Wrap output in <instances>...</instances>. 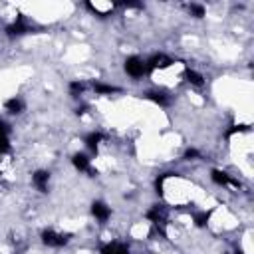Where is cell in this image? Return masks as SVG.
I'll return each instance as SVG.
<instances>
[{"mask_svg":"<svg viewBox=\"0 0 254 254\" xmlns=\"http://www.w3.org/2000/svg\"><path fill=\"white\" fill-rule=\"evenodd\" d=\"M38 240L48 250H64L71 244L73 234L67 230H62V228H56V226H44L38 232Z\"/></svg>","mask_w":254,"mask_h":254,"instance_id":"cell-1","label":"cell"},{"mask_svg":"<svg viewBox=\"0 0 254 254\" xmlns=\"http://www.w3.org/2000/svg\"><path fill=\"white\" fill-rule=\"evenodd\" d=\"M36 30H38V24H36L30 16L18 14V16H12V18L6 22V26H4V36L14 42V40H22V38H26V36H30V34H36Z\"/></svg>","mask_w":254,"mask_h":254,"instance_id":"cell-2","label":"cell"},{"mask_svg":"<svg viewBox=\"0 0 254 254\" xmlns=\"http://www.w3.org/2000/svg\"><path fill=\"white\" fill-rule=\"evenodd\" d=\"M121 69L131 81H143L145 77L151 75L147 62H145V56H141V54H127L121 62Z\"/></svg>","mask_w":254,"mask_h":254,"instance_id":"cell-3","label":"cell"},{"mask_svg":"<svg viewBox=\"0 0 254 254\" xmlns=\"http://www.w3.org/2000/svg\"><path fill=\"white\" fill-rule=\"evenodd\" d=\"M208 181L212 187L222 189V190H238L240 189V181L226 169L222 167H210L208 169Z\"/></svg>","mask_w":254,"mask_h":254,"instance_id":"cell-4","label":"cell"},{"mask_svg":"<svg viewBox=\"0 0 254 254\" xmlns=\"http://www.w3.org/2000/svg\"><path fill=\"white\" fill-rule=\"evenodd\" d=\"M141 97L147 99L149 103H153V105L159 107V109H169V107L175 103V95H173V91H169V89L163 87V85H153V87L143 89Z\"/></svg>","mask_w":254,"mask_h":254,"instance_id":"cell-5","label":"cell"},{"mask_svg":"<svg viewBox=\"0 0 254 254\" xmlns=\"http://www.w3.org/2000/svg\"><path fill=\"white\" fill-rule=\"evenodd\" d=\"M69 165L77 175H85V177H93V173L97 175V169L93 165V157L85 149H75L69 155Z\"/></svg>","mask_w":254,"mask_h":254,"instance_id":"cell-6","label":"cell"},{"mask_svg":"<svg viewBox=\"0 0 254 254\" xmlns=\"http://www.w3.org/2000/svg\"><path fill=\"white\" fill-rule=\"evenodd\" d=\"M145 62H147V67H149V73H157V71H165V69H171L175 64H177V58L165 50H155L151 52L149 56H145Z\"/></svg>","mask_w":254,"mask_h":254,"instance_id":"cell-7","label":"cell"},{"mask_svg":"<svg viewBox=\"0 0 254 254\" xmlns=\"http://www.w3.org/2000/svg\"><path fill=\"white\" fill-rule=\"evenodd\" d=\"M54 185V173L48 167H36L30 173V187L38 194H48Z\"/></svg>","mask_w":254,"mask_h":254,"instance_id":"cell-8","label":"cell"},{"mask_svg":"<svg viewBox=\"0 0 254 254\" xmlns=\"http://www.w3.org/2000/svg\"><path fill=\"white\" fill-rule=\"evenodd\" d=\"M89 216L97 226H105L113 218V206L105 198H93L89 202Z\"/></svg>","mask_w":254,"mask_h":254,"instance_id":"cell-9","label":"cell"},{"mask_svg":"<svg viewBox=\"0 0 254 254\" xmlns=\"http://www.w3.org/2000/svg\"><path fill=\"white\" fill-rule=\"evenodd\" d=\"M81 143H83V149L91 157H97L99 151H101V147L107 143V135L101 129H89L87 133L81 135Z\"/></svg>","mask_w":254,"mask_h":254,"instance_id":"cell-10","label":"cell"},{"mask_svg":"<svg viewBox=\"0 0 254 254\" xmlns=\"http://www.w3.org/2000/svg\"><path fill=\"white\" fill-rule=\"evenodd\" d=\"M2 111H4L6 117H16V119H18V117L26 115V111H28V101H26V97L20 95V93L8 95V97L2 101Z\"/></svg>","mask_w":254,"mask_h":254,"instance_id":"cell-11","label":"cell"},{"mask_svg":"<svg viewBox=\"0 0 254 254\" xmlns=\"http://www.w3.org/2000/svg\"><path fill=\"white\" fill-rule=\"evenodd\" d=\"M181 77H183V81L190 87V89H204L206 87V83H208V79H206V75L198 69V67H194V65H185L183 67V73H181Z\"/></svg>","mask_w":254,"mask_h":254,"instance_id":"cell-12","label":"cell"},{"mask_svg":"<svg viewBox=\"0 0 254 254\" xmlns=\"http://www.w3.org/2000/svg\"><path fill=\"white\" fill-rule=\"evenodd\" d=\"M123 87L117 83H111L105 79H89V93L97 97H113V95H119Z\"/></svg>","mask_w":254,"mask_h":254,"instance_id":"cell-13","label":"cell"},{"mask_svg":"<svg viewBox=\"0 0 254 254\" xmlns=\"http://www.w3.org/2000/svg\"><path fill=\"white\" fill-rule=\"evenodd\" d=\"M65 91H67V95H69L75 103H79V101H83V97L89 93V79L73 77V79H69V81L65 83Z\"/></svg>","mask_w":254,"mask_h":254,"instance_id":"cell-14","label":"cell"},{"mask_svg":"<svg viewBox=\"0 0 254 254\" xmlns=\"http://www.w3.org/2000/svg\"><path fill=\"white\" fill-rule=\"evenodd\" d=\"M83 8H85V10H89V14H91V16L101 18V20L109 18V16L117 10V6H115V4H103V2H87V4H83Z\"/></svg>","mask_w":254,"mask_h":254,"instance_id":"cell-15","label":"cell"},{"mask_svg":"<svg viewBox=\"0 0 254 254\" xmlns=\"http://www.w3.org/2000/svg\"><path fill=\"white\" fill-rule=\"evenodd\" d=\"M214 210L216 208H198L190 214V224L194 228H208V224L212 222V216H214Z\"/></svg>","mask_w":254,"mask_h":254,"instance_id":"cell-16","label":"cell"},{"mask_svg":"<svg viewBox=\"0 0 254 254\" xmlns=\"http://www.w3.org/2000/svg\"><path fill=\"white\" fill-rule=\"evenodd\" d=\"M99 254H131V248L127 242H121V240H107L101 244L99 248Z\"/></svg>","mask_w":254,"mask_h":254,"instance_id":"cell-17","label":"cell"},{"mask_svg":"<svg viewBox=\"0 0 254 254\" xmlns=\"http://www.w3.org/2000/svg\"><path fill=\"white\" fill-rule=\"evenodd\" d=\"M185 10L190 20H204L208 14V8L202 2H189V4H185Z\"/></svg>","mask_w":254,"mask_h":254,"instance_id":"cell-18","label":"cell"},{"mask_svg":"<svg viewBox=\"0 0 254 254\" xmlns=\"http://www.w3.org/2000/svg\"><path fill=\"white\" fill-rule=\"evenodd\" d=\"M181 159L187 161V163L200 161V159H202V151H200L198 147H194V145H189V147H185V151L181 153Z\"/></svg>","mask_w":254,"mask_h":254,"instance_id":"cell-19","label":"cell"},{"mask_svg":"<svg viewBox=\"0 0 254 254\" xmlns=\"http://www.w3.org/2000/svg\"><path fill=\"white\" fill-rule=\"evenodd\" d=\"M12 135H14V127L10 119L0 115V139H12Z\"/></svg>","mask_w":254,"mask_h":254,"instance_id":"cell-20","label":"cell"},{"mask_svg":"<svg viewBox=\"0 0 254 254\" xmlns=\"http://www.w3.org/2000/svg\"><path fill=\"white\" fill-rule=\"evenodd\" d=\"M230 254H248V252H246V250H244V248H242V246H234V248H232V252H230Z\"/></svg>","mask_w":254,"mask_h":254,"instance_id":"cell-21","label":"cell"}]
</instances>
